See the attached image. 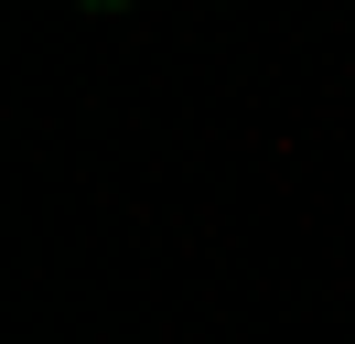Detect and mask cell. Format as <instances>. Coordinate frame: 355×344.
<instances>
[{"label":"cell","instance_id":"cell-1","mask_svg":"<svg viewBox=\"0 0 355 344\" xmlns=\"http://www.w3.org/2000/svg\"><path fill=\"white\" fill-rule=\"evenodd\" d=\"M87 11H119V0H87Z\"/></svg>","mask_w":355,"mask_h":344}]
</instances>
